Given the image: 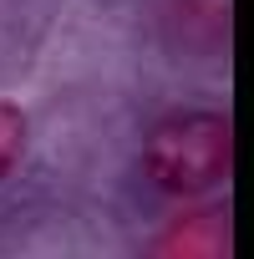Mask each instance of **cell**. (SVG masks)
<instances>
[{
    "instance_id": "1",
    "label": "cell",
    "mask_w": 254,
    "mask_h": 259,
    "mask_svg": "<svg viewBox=\"0 0 254 259\" xmlns=\"http://www.w3.org/2000/svg\"><path fill=\"white\" fill-rule=\"evenodd\" d=\"M143 168L158 188L183 193V198L219 188L234 168V122L208 107L168 112L143 143Z\"/></svg>"
},
{
    "instance_id": "2",
    "label": "cell",
    "mask_w": 254,
    "mask_h": 259,
    "mask_svg": "<svg viewBox=\"0 0 254 259\" xmlns=\"http://www.w3.org/2000/svg\"><path fill=\"white\" fill-rule=\"evenodd\" d=\"M153 254H163V259H224L229 254V208L203 203V208L178 213L153 239Z\"/></svg>"
},
{
    "instance_id": "3",
    "label": "cell",
    "mask_w": 254,
    "mask_h": 259,
    "mask_svg": "<svg viewBox=\"0 0 254 259\" xmlns=\"http://www.w3.org/2000/svg\"><path fill=\"white\" fill-rule=\"evenodd\" d=\"M26 138H31V117H26V107H16V102L0 97V178H11V168L21 163Z\"/></svg>"
},
{
    "instance_id": "4",
    "label": "cell",
    "mask_w": 254,
    "mask_h": 259,
    "mask_svg": "<svg viewBox=\"0 0 254 259\" xmlns=\"http://www.w3.org/2000/svg\"><path fill=\"white\" fill-rule=\"evenodd\" d=\"M173 11H178V21H193V16H203V0H173ZM208 21H214L219 31H229V0H214Z\"/></svg>"
}]
</instances>
